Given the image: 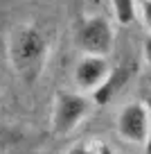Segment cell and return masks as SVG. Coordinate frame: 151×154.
Segmentation results:
<instances>
[{"instance_id": "10", "label": "cell", "mask_w": 151, "mask_h": 154, "mask_svg": "<svg viewBox=\"0 0 151 154\" xmlns=\"http://www.w3.org/2000/svg\"><path fill=\"white\" fill-rule=\"evenodd\" d=\"M142 61L151 70V34H147L144 41H142Z\"/></svg>"}, {"instance_id": "12", "label": "cell", "mask_w": 151, "mask_h": 154, "mask_svg": "<svg viewBox=\"0 0 151 154\" xmlns=\"http://www.w3.org/2000/svg\"><path fill=\"white\" fill-rule=\"evenodd\" d=\"M104 154H108V147H106V152H104Z\"/></svg>"}, {"instance_id": "5", "label": "cell", "mask_w": 151, "mask_h": 154, "mask_svg": "<svg viewBox=\"0 0 151 154\" xmlns=\"http://www.w3.org/2000/svg\"><path fill=\"white\" fill-rule=\"evenodd\" d=\"M115 129L124 143L144 147L147 134H149V113H147L144 100H131L120 106L117 118H115Z\"/></svg>"}, {"instance_id": "7", "label": "cell", "mask_w": 151, "mask_h": 154, "mask_svg": "<svg viewBox=\"0 0 151 154\" xmlns=\"http://www.w3.org/2000/svg\"><path fill=\"white\" fill-rule=\"evenodd\" d=\"M106 147L97 143H90V140H79V143L70 145L66 154H104Z\"/></svg>"}, {"instance_id": "3", "label": "cell", "mask_w": 151, "mask_h": 154, "mask_svg": "<svg viewBox=\"0 0 151 154\" xmlns=\"http://www.w3.org/2000/svg\"><path fill=\"white\" fill-rule=\"evenodd\" d=\"M75 45L81 50V54L111 57L115 50V25L104 14L84 16L75 29Z\"/></svg>"}, {"instance_id": "2", "label": "cell", "mask_w": 151, "mask_h": 154, "mask_svg": "<svg viewBox=\"0 0 151 154\" xmlns=\"http://www.w3.org/2000/svg\"><path fill=\"white\" fill-rule=\"evenodd\" d=\"M95 100L81 91H57L50 113V129L54 136H68L90 116Z\"/></svg>"}, {"instance_id": "4", "label": "cell", "mask_w": 151, "mask_h": 154, "mask_svg": "<svg viewBox=\"0 0 151 154\" xmlns=\"http://www.w3.org/2000/svg\"><path fill=\"white\" fill-rule=\"evenodd\" d=\"M111 72H113V68H111L108 57L81 54L79 61L75 63V70H72V82H75L77 91L93 97L97 93H102V88L108 84Z\"/></svg>"}, {"instance_id": "1", "label": "cell", "mask_w": 151, "mask_h": 154, "mask_svg": "<svg viewBox=\"0 0 151 154\" xmlns=\"http://www.w3.org/2000/svg\"><path fill=\"white\" fill-rule=\"evenodd\" d=\"M9 66L25 84H34L50 61V36L36 23H18L7 36Z\"/></svg>"}, {"instance_id": "11", "label": "cell", "mask_w": 151, "mask_h": 154, "mask_svg": "<svg viewBox=\"0 0 151 154\" xmlns=\"http://www.w3.org/2000/svg\"><path fill=\"white\" fill-rule=\"evenodd\" d=\"M108 154H122V152H108Z\"/></svg>"}, {"instance_id": "9", "label": "cell", "mask_w": 151, "mask_h": 154, "mask_svg": "<svg viewBox=\"0 0 151 154\" xmlns=\"http://www.w3.org/2000/svg\"><path fill=\"white\" fill-rule=\"evenodd\" d=\"M144 104H147V113H149V134H147V143H144V154H151V93H144Z\"/></svg>"}, {"instance_id": "8", "label": "cell", "mask_w": 151, "mask_h": 154, "mask_svg": "<svg viewBox=\"0 0 151 154\" xmlns=\"http://www.w3.org/2000/svg\"><path fill=\"white\" fill-rule=\"evenodd\" d=\"M140 20L147 27V32L151 34V0H142L140 2Z\"/></svg>"}, {"instance_id": "6", "label": "cell", "mask_w": 151, "mask_h": 154, "mask_svg": "<svg viewBox=\"0 0 151 154\" xmlns=\"http://www.w3.org/2000/svg\"><path fill=\"white\" fill-rule=\"evenodd\" d=\"M111 11L120 27H129L140 18V2L138 0H111Z\"/></svg>"}]
</instances>
